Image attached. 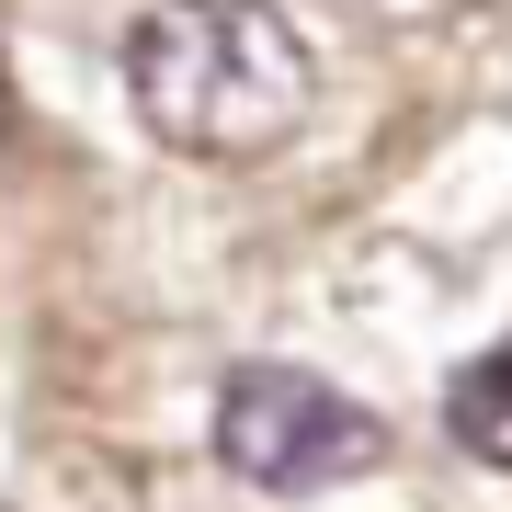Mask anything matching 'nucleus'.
I'll list each match as a JSON object with an SVG mask.
<instances>
[{"instance_id": "1", "label": "nucleus", "mask_w": 512, "mask_h": 512, "mask_svg": "<svg viewBox=\"0 0 512 512\" xmlns=\"http://www.w3.org/2000/svg\"><path fill=\"white\" fill-rule=\"evenodd\" d=\"M126 103L171 160H274L319 103V57L274 0H148L126 23Z\"/></svg>"}, {"instance_id": "2", "label": "nucleus", "mask_w": 512, "mask_h": 512, "mask_svg": "<svg viewBox=\"0 0 512 512\" xmlns=\"http://www.w3.org/2000/svg\"><path fill=\"white\" fill-rule=\"evenodd\" d=\"M217 456L239 490H274V501H319L342 478L387 467V421L365 399H342L308 365H239L217 387Z\"/></svg>"}, {"instance_id": "3", "label": "nucleus", "mask_w": 512, "mask_h": 512, "mask_svg": "<svg viewBox=\"0 0 512 512\" xmlns=\"http://www.w3.org/2000/svg\"><path fill=\"white\" fill-rule=\"evenodd\" d=\"M444 433H456L478 467H512V342L478 353V365H456V387H444Z\"/></svg>"}, {"instance_id": "4", "label": "nucleus", "mask_w": 512, "mask_h": 512, "mask_svg": "<svg viewBox=\"0 0 512 512\" xmlns=\"http://www.w3.org/2000/svg\"><path fill=\"white\" fill-rule=\"evenodd\" d=\"M0 114H12V103H0Z\"/></svg>"}]
</instances>
